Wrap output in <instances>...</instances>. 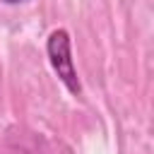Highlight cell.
<instances>
[{
	"mask_svg": "<svg viewBox=\"0 0 154 154\" xmlns=\"http://www.w3.org/2000/svg\"><path fill=\"white\" fill-rule=\"evenodd\" d=\"M2 2H7V5H19V2H24V0H2Z\"/></svg>",
	"mask_w": 154,
	"mask_h": 154,
	"instance_id": "cell-2",
	"label": "cell"
},
{
	"mask_svg": "<svg viewBox=\"0 0 154 154\" xmlns=\"http://www.w3.org/2000/svg\"><path fill=\"white\" fill-rule=\"evenodd\" d=\"M46 53H48V60L58 75V79L67 87L70 94L79 96L82 94V84H79V77H77V70H75V63H72V43H70V34L65 29H55L48 41H46Z\"/></svg>",
	"mask_w": 154,
	"mask_h": 154,
	"instance_id": "cell-1",
	"label": "cell"
}]
</instances>
